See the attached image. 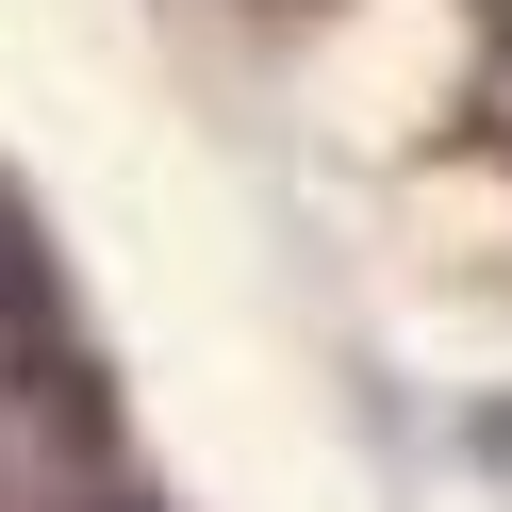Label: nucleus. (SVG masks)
<instances>
[{
    "label": "nucleus",
    "instance_id": "f257e3e1",
    "mask_svg": "<svg viewBox=\"0 0 512 512\" xmlns=\"http://www.w3.org/2000/svg\"><path fill=\"white\" fill-rule=\"evenodd\" d=\"M0 512H133L116 479V413L67 347H17L0 364Z\"/></svg>",
    "mask_w": 512,
    "mask_h": 512
},
{
    "label": "nucleus",
    "instance_id": "f03ea898",
    "mask_svg": "<svg viewBox=\"0 0 512 512\" xmlns=\"http://www.w3.org/2000/svg\"><path fill=\"white\" fill-rule=\"evenodd\" d=\"M17 347H67V331H50V265H34V215L0 199V364H17Z\"/></svg>",
    "mask_w": 512,
    "mask_h": 512
}]
</instances>
